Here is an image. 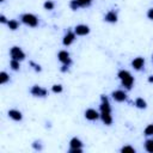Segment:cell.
<instances>
[{
  "label": "cell",
  "instance_id": "cell-1",
  "mask_svg": "<svg viewBox=\"0 0 153 153\" xmlns=\"http://www.w3.org/2000/svg\"><path fill=\"white\" fill-rule=\"evenodd\" d=\"M119 78L121 79L122 81V85L128 88V90H131L132 86H133V83H134V78L132 76V74L128 72V71H124V69H121L119 72Z\"/></svg>",
  "mask_w": 153,
  "mask_h": 153
},
{
  "label": "cell",
  "instance_id": "cell-2",
  "mask_svg": "<svg viewBox=\"0 0 153 153\" xmlns=\"http://www.w3.org/2000/svg\"><path fill=\"white\" fill-rule=\"evenodd\" d=\"M22 22H23L24 24L29 25V27H31V28H35V27H37V25H38V19H37V17L34 16V15H31V13H25V15H23V16H22Z\"/></svg>",
  "mask_w": 153,
  "mask_h": 153
},
{
  "label": "cell",
  "instance_id": "cell-3",
  "mask_svg": "<svg viewBox=\"0 0 153 153\" xmlns=\"http://www.w3.org/2000/svg\"><path fill=\"white\" fill-rule=\"evenodd\" d=\"M10 54H11V58L13 60L22 61V60L25 59V54L19 47H12L11 50H10Z\"/></svg>",
  "mask_w": 153,
  "mask_h": 153
},
{
  "label": "cell",
  "instance_id": "cell-4",
  "mask_svg": "<svg viewBox=\"0 0 153 153\" xmlns=\"http://www.w3.org/2000/svg\"><path fill=\"white\" fill-rule=\"evenodd\" d=\"M30 92H31V95L35 96V97H46V96H48V91L46 90V88L38 86V85L32 86L31 90H30Z\"/></svg>",
  "mask_w": 153,
  "mask_h": 153
},
{
  "label": "cell",
  "instance_id": "cell-5",
  "mask_svg": "<svg viewBox=\"0 0 153 153\" xmlns=\"http://www.w3.org/2000/svg\"><path fill=\"white\" fill-rule=\"evenodd\" d=\"M58 59H59L60 62H62L63 65H67V66L71 65V62H72V60L69 58V54L66 52V50H61V52H59Z\"/></svg>",
  "mask_w": 153,
  "mask_h": 153
},
{
  "label": "cell",
  "instance_id": "cell-6",
  "mask_svg": "<svg viewBox=\"0 0 153 153\" xmlns=\"http://www.w3.org/2000/svg\"><path fill=\"white\" fill-rule=\"evenodd\" d=\"M90 32V28L87 25H84V24H79L76 25L75 29H74V34L78 35V36H85Z\"/></svg>",
  "mask_w": 153,
  "mask_h": 153
},
{
  "label": "cell",
  "instance_id": "cell-7",
  "mask_svg": "<svg viewBox=\"0 0 153 153\" xmlns=\"http://www.w3.org/2000/svg\"><path fill=\"white\" fill-rule=\"evenodd\" d=\"M99 117H100V115L95 109H87L85 111V119L88 120V121H95V120H97Z\"/></svg>",
  "mask_w": 153,
  "mask_h": 153
},
{
  "label": "cell",
  "instance_id": "cell-8",
  "mask_svg": "<svg viewBox=\"0 0 153 153\" xmlns=\"http://www.w3.org/2000/svg\"><path fill=\"white\" fill-rule=\"evenodd\" d=\"M111 96H112V98L116 100V102H124V100L127 99V95H126V92L122 91V90L114 91V92L111 93Z\"/></svg>",
  "mask_w": 153,
  "mask_h": 153
},
{
  "label": "cell",
  "instance_id": "cell-9",
  "mask_svg": "<svg viewBox=\"0 0 153 153\" xmlns=\"http://www.w3.org/2000/svg\"><path fill=\"white\" fill-rule=\"evenodd\" d=\"M144 65H145L144 58H135V59L132 61V66H133V68H135L136 71L141 69V68L144 67Z\"/></svg>",
  "mask_w": 153,
  "mask_h": 153
},
{
  "label": "cell",
  "instance_id": "cell-10",
  "mask_svg": "<svg viewBox=\"0 0 153 153\" xmlns=\"http://www.w3.org/2000/svg\"><path fill=\"white\" fill-rule=\"evenodd\" d=\"M8 116L12 119V120H15V121H20L23 119V115L19 110H16V109H12L8 111Z\"/></svg>",
  "mask_w": 153,
  "mask_h": 153
},
{
  "label": "cell",
  "instance_id": "cell-11",
  "mask_svg": "<svg viewBox=\"0 0 153 153\" xmlns=\"http://www.w3.org/2000/svg\"><path fill=\"white\" fill-rule=\"evenodd\" d=\"M75 40V34L73 32H67L65 35V37H63V40H62V43L65 44V46H69L73 43V41Z\"/></svg>",
  "mask_w": 153,
  "mask_h": 153
},
{
  "label": "cell",
  "instance_id": "cell-12",
  "mask_svg": "<svg viewBox=\"0 0 153 153\" xmlns=\"http://www.w3.org/2000/svg\"><path fill=\"white\" fill-rule=\"evenodd\" d=\"M104 19H105V22H109V23H116V22H117V15H116V12H115V11H109L108 13L105 15Z\"/></svg>",
  "mask_w": 153,
  "mask_h": 153
},
{
  "label": "cell",
  "instance_id": "cell-13",
  "mask_svg": "<svg viewBox=\"0 0 153 153\" xmlns=\"http://www.w3.org/2000/svg\"><path fill=\"white\" fill-rule=\"evenodd\" d=\"M100 119L107 126H110L112 123V117H111L110 112H100Z\"/></svg>",
  "mask_w": 153,
  "mask_h": 153
},
{
  "label": "cell",
  "instance_id": "cell-14",
  "mask_svg": "<svg viewBox=\"0 0 153 153\" xmlns=\"http://www.w3.org/2000/svg\"><path fill=\"white\" fill-rule=\"evenodd\" d=\"M69 146L71 148H81L83 147V142L78 138H73L71 141H69Z\"/></svg>",
  "mask_w": 153,
  "mask_h": 153
},
{
  "label": "cell",
  "instance_id": "cell-15",
  "mask_svg": "<svg viewBox=\"0 0 153 153\" xmlns=\"http://www.w3.org/2000/svg\"><path fill=\"white\" fill-rule=\"evenodd\" d=\"M135 107L139 108V109H146L147 103H146V100H145L144 98H136V100H135Z\"/></svg>",
  "mask_w": 153,
  "mask_h": 153
},
{
  "label": "cell",
  "instance_id": "cell-16",
  "mask_svg": "<svg viewBox=\"0 0 153 153\" xmlns=\"http://www.w3.org/2000/svg\"><path fill=\"white\" fill-rule=\"evenodd\" d=\"M7 25H8V28H10L11 30H17V29L19 28V23H18L16 19H11V20H8Z\"/></svg>",
  "mask_w": 153,
  "mask_h": 153
},
{
  "label": "cell",
  "instance_id": "cell-17",
  "mask_svg": "<svg viewBox=\"0 0 153 153\" xmlns=\"http://www.w3.org/2000/svg\"><path fill=\"white\" fill-rule=\"evenodd\" d=\"M145 148H146L147 152L153 153V140H152V139L146 140V142H145Z\"/></svg>",
  "mask_w": 153,
  "mask_h": 153
},
{
  "label": "cell",
  "instance_id": "cell-18",
  "mask_svg": "<svg viewBox=\"0 0 153 153\" xmlns=\"http://www.w3.org/2000/svg\"><path fill=\"white\" fill-rule=\"evenodd\" d=\"M10 80V76L7 75V73L1 72L0 73V84H6Z\"/></svg>",
  "mask_w": 153,
  "mask_h": 153
},
{
  "label": "cell",
  "instance_id": "cell-19",
  "mask_svg": "<svg viewBox=\"0 0 153 153\" xmlns=\"http://www.w3.org/2000/svg\"><path fill=\"white\" fill-rule=\"evenodd\" d=\"M10 66H11V68L13 69V71H18L19 67H20V66H19V61H18V60H13V59L11 60Z\"/></svg>",
  "mask_w": 153,
  "mask_h": 153
},
{
  "label": "cell",
  "instance_id": "cell-20",
  "mask_svg": "<svg viewBox=\"0 0 153 153\" xmlns=\"http://www.w3.org/2000/svg\"><path fill=\"white\" fill-rule=\"evenodd\" d=\"M144 133H145V135H147V136L153 135V124H148V126L146 127V128H145Z\"/></svg>",
  "mask_w": 153,
  "mask_h": 153
},
{
  "label": "cell",
  "instance_id": "cell-21",
  "mask_svg": "<svg viewBox=\"0 0 153 153\" xmlns=\"http://www.w3.org/2000/svg\"><path fill=\"white\" fill-rule=\"evenodd\" d=\"M76 1H78V4L80 5V7H86L92 3V0H76Z\"/></svg>",
  "mask_w": 153,
  "mask_h": 153
},
{
  "label": "cell",
  "instance_id": "cell-22",
  "mask_svg": "<svg viewBox=\"0 0 153 153\" xmlns=\"http://www.w3.org/2000/svg\"><path fill=\"white\" fill-rule=\"evenodd\" d=\"M43 6H44L46 10H53L54 8V3L50 1V0H47V1L43 4Z\"/></svg>",
  "mask_w": 153,
  "mask_h": 153
},
{
  "label": "cell",
  "instance_id": "cell-23",
  "mask_svg": "<svg viewBox=\"0 0 153 153\" xmlns=\"http://www.w3.org/2000/svg\"><path fill=\"white\" fill-rule=\"evenodd\" d=\"M69 7L75 11V10H78V8L80 7V5L78 4V1H76V0H72V1L69 3Z\"/></svg>",
  "mask_w": 153,
  "mask_h": 153
},
{
  "label": "cell",
  "instance_id": "cell-24",
  "mask_svg": "<svg viewBox=\"0 0 153 153\" xmlns=\"http://www.w3.org/2000/svg\"><path fill=\"white\" fill-rule=\"evenodd\" d=\"M52 91L54 92V93H60V92H62V86L61 85H53V87H52Z\"/></svg>",
  "mask_w": 153,
  "mask_h": 153
},
{
  "label": "cell",
  "instance_id": "cell-25",
  "mask_svg": "<svg viewBox=\"0 0 153 153\" xmlns=\"http://www.w3.org/2000/svg\"><path fill=\"white\" fill-rule=\"evenodd\" d=\"M121 152H123V153H126V152H131V153H135V149H134L133 147H131V146H124V147H122V149H121Z\"/></svg>",
  "mask_w": 153,
  "mask_h": 153
},
{
  "label": "cell",
  "instance_id": "cell-26",
  "mask_svg": "<svg viewBox=\"0 0 153 153\" xmlns=\"http://www.w3.org/2000/svg\"><path fill=\"white\" fill-rule=\"evenodd\" d=\"M83 149L81 148H71L69 149V153H81Z\"/></svg>",
  "mask_w": 153,
  "mask_h": 153
},
{
  "label": "cell",
  "instance_id": "cell-27",
  "mask_svg": "<svg viewBox=\"0 0 153 153\" xmlns=\"http://www.w3.org/2000/svg\"><path fill=\"white\" fill-rule=\"evenodd\" d=\"M147 17H148L151 20H153V8H149V10H148V12H147Z\"/></svg>",
  "mask_w": 153,
  "mask_h": 153
},
{
  "label": "cell",
  "instance_id": "cell-28",
  "mask_svg": "<svg viewBox=\"0 0 153 153\" xmlns=\"http://www.w3.org/2000/svg\"><path fill=\"white\" fill-rule=\"evenodd\" d=\"M30 65H32V66H34V67H35V69H36V71H37V72H40V71H41V67H40V66H38V65H35V63H34V62H32V61H31V62H30Z\"/></svg>",
  "mask_w": 153,
  "mask_h": 153
},
{
  "label": "cell",
  "instance_id": "cell-29",
  "mask_svg": "<svg viewBox=\"0 0 153 153\" xmlns=\"http://www.w3.org/2000/svg\"><path fill=\"white\" fill-rule=\"evenodd\" d=\"M0 22H1V23H8V20L6 19L5 16H0Z\"/></svg>",
  "mask_w": 153,
  "mask_h": 153
},
{
  "label": "cell",
  "instance_id": "cell-30",
  "mask_svg": "<svg viewBox=\"0 0 153 153\" xmlns=\"http://www.w3.org/2000/svg\"><path fill=\"white\" fill-rule=\"evenodd\" d=\"M34 147H35L36 149H41V148H42V147H41V145H37V142H35V144H34Z\"/></svg>",
  "mask_w": 153,
  "mask_h": 153
},
{
  "label": "cell",
  "instance_id": "cell-31",
  "mask_svg": "<svg viewBox=\"0 0 153 153\" xmlns=\"http://www.w3.org/2000/svg\"><path fill=\"white\" fill-rule=\"evenodd\" d=\"M67 68H68V67H67V65H63V66H62V68H61V71H62V72H66V71H67Z\"/></svg>",
  "mask_w": 153,
  "mask_h": 153
},
{
  "label": "cell",
  "instance_id": "cell-32",
  "mask_svg": "<svg viewBox=\"0 0 153 153\" xmlns=\"http://www.w3.org/2000/svg\"><path fill=\"white\" fill-rule=\"evenodd\" d=\"M148 81H149V83H153V75H151L149 78H148Z\"/></svg>",
  "mask_w": 153,
  "mask_h": 153
},
{
  "label": "cell",
  "instance_id": "cell-33",
  "mask_svg": "<svg viewBox=\"0 0 153 153\" xmlns=\"http://www.w3.org/2000/svg\"><path fill=\"white\" fill-rule=\"evenodd\" d=\"M0 1H5V0H0Z\"/></svg>",
  "mask_w": 153,
  "mask_h": 153
},
{
  "label": "cell",
  "instance_id": "cell-34",
  "mask_svg": "<svg viewBox=\"0 0 153 153\" xmlns=\"http://www.w3.org/2000/svg\"><path fill=\"white\" fill-rule=\"evenodd\" d=\"M152 61H153V55H152Z\"/></svg>",
  "mask_w": 153,
  "mask_h": 153
}]
</instances>
